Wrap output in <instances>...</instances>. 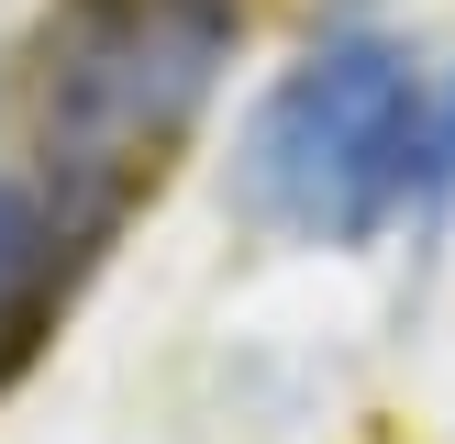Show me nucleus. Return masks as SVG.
Instances as JSON below:
<instances>
[{
  "instance_id": "obj_1",
  "label": "nucleus",
  "mask_w": 455,
  "mask_h": 444,
  "mask_svg": "<svg viewBox=\"0 0 455 444\" xmlns=\"http://www.w3.org/2000/svg\"><path fill=\"white\" fill-rule=\"evenodd\" d=\"M234 200L289 244H378L434 211V78L389 22H333L234 145Z\"/></svg>"
},
{
  "instance_id": "obj_2",
  "label": "nucleus",
  "mask_w": 455,
  "mask_h": 444,
  "mask_svg": "<svg viewBox=\"0 0 455 444\" xmlns=\"http://www.w3.org/2000/svg\"><path fill=\"white\" fill-rule=\"evenodd\" d=\"M434 200H455V67L434 78Z\"/></svg>"
}]
</instances>
